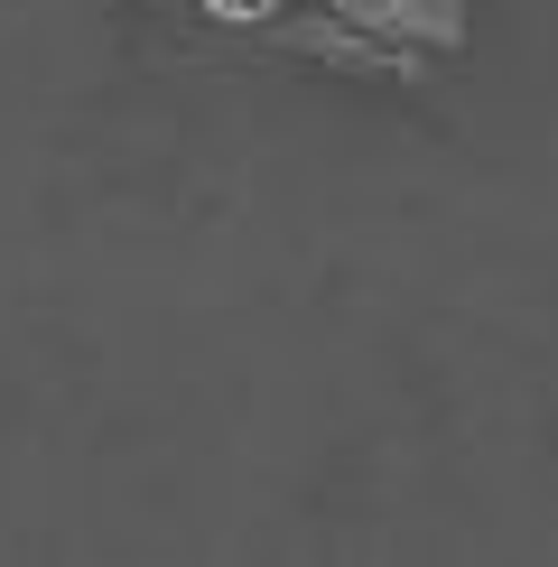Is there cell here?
<instances>
[{"label":"cell","mask_w":558,"mask_h":567,"mask_svg":"<svg viewBox=\"0 0 558 567\" xmlns=\"http://www.w3.org/2000/svg\"><path fill=\"white\" fill-rule=\"evenodd\" d=\"M326 19H344V29H363L382 56H456L465 47V0H317Z\"/></svg>","instance_id":"1"},{"label":"cell","mask_w":558,"mask_h":567,"mask_svg":"<svg viewBox=\"0 0 558 567\" xmlns=\"http://www.w3.org/2000/svg\"><path fill=\"white\" fill-rule=\"evenodd\" d=\"M196 10H215V19H279V0H196Z\"/></svg>","instance_id":"2"}]
</instances>
